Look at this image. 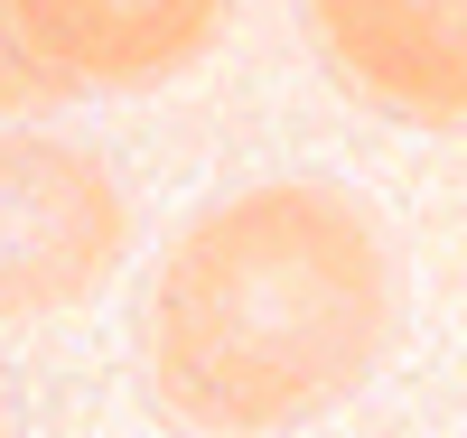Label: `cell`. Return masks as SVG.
I'll list each match as a JSON object with an SVG mask.
<instances>
[{"label":"cell","mask_w":467,"mask_h":438,"mask_svg":"<svg viewBox=\"0 0 467 438\" xmlns=\"http://www.w3.org/2000/svg\"><path fill=\"white\" fill-rule=\"evenodd\" d=\"M19 19L75 94H140L215 47L234 0H19Z\"/></svg>","instance_id":"obj_4"},{"label":"cell","mask_w":467,"mask_h":438,"mask_svg":"<svg viewBox=\"0 0 467 438\" xmlns=\"http://www.w3.org/2000/svg\"><path fill=\"white\" fill-rule=\"evenodd\" d=\"M402 327L383 215L337 178H262L206 206L160 261L150 392L178 429L262 438L346 411Z\"/></svg>","instance_id":"obj_1"},{"label":"cell","mask_w":467,"mask_h":438,"mask_svg":"<svg viewBox=\"0 0 467 438\" xmlns=\"http://www.w3.org/2000/svg\"><path fill=\"white\" fill-rule=\"evenodd\" d=\"M0 429H10V373H0Z\"/></svg>","instance_id":"obj_6"},{"label":"cell","mask_w":467,"mask_h":438,"mask_svg":"<svg viewBox=\"0 0 467 438\" xmlns=\"http://www.w3.org/2000/svg\"><path fill=\"white\" fill-rule=\"evenodd\" d=\"M346 94L402 131H467V0H308Z\"/></svg>","instance_id":"obj_3"},{"label":"cell","mask_w":467,"mask_h":438,"mask_svg":"<svg viewBox=\"0 0 467 438\" xmlns=\"http://www.w3.org/2000/svg\"><path fill=\"white\" fill-rule=\"evenodd\" d=\"M131 252V196L94 149L0 131V327L85 308Z\"/></svg>","instance_id":"obj_2"},{"label":"cell","mask_w":467,"mask_h":438,"mask_svg":"<svg viewBox=\"0 0 467 438\" xmlns=\"http://www.w3.org/2000/svg\"><path fill=\"white\" fill-rule=\"evenodd\" d=\"M47 103H75V85L37 56L19 0H0V112H47Z\"/></svg>","instance_id":"obj_5"}]
</instances>
